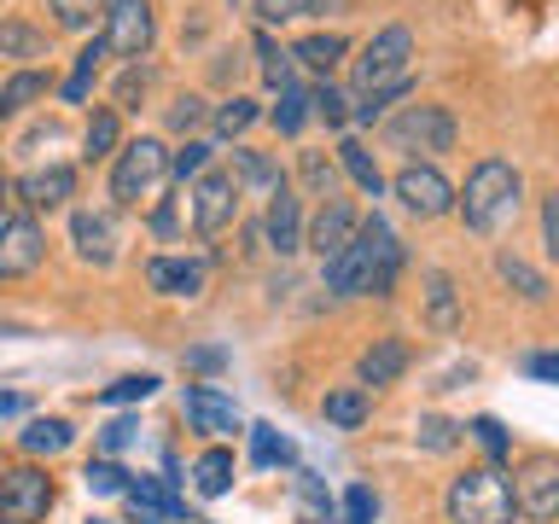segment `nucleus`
<instances>
[{"instance_id":"f257e3e1","label":"nucleus","mask_w":559,"mask_h":524,"mask_svg":"<svg viewBox=\"0 0 559 524\" xmlns=\"http://www.w3.org/2000/svg\"><path fill=\"white\" fill-rule=\"evenodd\" d=\"M396 269H402V245H396L391 227H384V216L356 222V234H349V239L338 245V251H332V257L321 262L326 291H338V297H361V291L391 297Z\"/></svg>"},{"instance_id":"f03ea898","label":"nucleus","mask_w":559,"mask_h":524,"mask_svg":"<svg viewBox=\"0 0 559 524\" xmlns=\"http://www.w3.org/2000/svg\"><path fill=\"white\" fill-rule=\"evenodd\" d=\"M454 204H461L472 234H507L519 222V204H524V175L507 157H484L466 175V187L454 192Z\"/></svg>"},{"instance_id":"7ed1b4c3","label":"nucleus","mask_w":559,"mask_h":524,"mask_svg":"<svg viewBox=\"0 0 559 524\" xmlns=\"http://www.w3.org/2000/svg\"><path fill=\"white\" fill-rule=\"evenodd\" d=\"M443 507H449V524H519L513 484H507L496 466H466L461 478L449 484Z\"/></svg>"},{"instance_id":"20e7f679","label":"nucleus","mask_w":559,"mask_h":524,"mask_svg":"<svg viewBox=\"0 0 559 524\" xmlns=\"http://www.w3.org/2000/svg\"><path fill=\"white\" fill-rule=\"evenodd\" d=\"M408 59H414V35L391 24V29H379L373 41L361 47V59L349 64V82H356V94H384V87H402V82H414L408 76Z\"/></svg>"},{"instance_id":"39448f33","label":"nucleus","mask_w":559,"mask_h":524,"mask_svg":"<svg viewBox=\"0 0 559 524\" xmlns=\"http://www.w3.org/2000/svg\"><path fill=\"white\" fill-rule=\"evenodd\" d=\"M164 175H169L164 140L140 134V140H129V146L117 152V164H111V199L117 204H152L157 187H164Z\"/></svg>"},{"instance_id":"423d86ee","label":"nucleus","mask_w":559,"mask_h":524,"mask_svg":"<svg viewBox=\"0 0 559 524\" xmlns=\"http://www.w3.org/2000/svg\"><path fill=\"white\" fill-rule=\"evenodd\" d=\"M396 152H454V117L443 105H402L384 129Z\"/></svg>"},{"instance_id":"0eeeda50","label":"nucleus","mask_w":559,"mask_h":524,"mask_svg":"<svg viewBox=\"0 0 559 524\" xmlns=\"http://www.w3.org/2000/svg\"><path fill=\"white\" fill-rule=\"evenodd\" d=\"M52 507V478L41 466L0 472V524H41Z\"/></svg>"},{"instance_id":"6e6552de","label":"nucleus","mask_w":559,"mask_h":524,"mask_svg":"<svg viewBox=\"0 0 559 524\" xmlns=\"http://www.w3.org/2000/svg\"><path fill=\"white\" fill-rule=\"evenodd\" d=\"M513 507H519V519H536V524H548L559 513V461L554 454L524 461V472L513 478Z\"/></svg>"},{"instance_id":"1a4fd4ad","label":"nucleus","mask_w":559,"mask_h":524,"mask_svg":"<svg viewBox=\"0 0 559 524\" xmlns=\"http://www.w3.org/2000/svg\"><path fill=\"white\" fill-rule=\"evenodd\" d=\"M152 7L146 0H111L105 7V52H122V59H146V47H152Z\"/></svg>"},{"instance_id":"9d476101","label":"nucleus","mask_w":559,"mask_h":524,"mask_svg":"<svg viewBox=\"0 0 559 524\" xmlns=\"http://www.w3.org/2000/svg\"><path fill=\"white\" fill-rule=\"evenodd\" d=\"M47 239L29 216H0V279H24L41 269Z\"/></svg>"},{"instance_id":"9b49d317","label":"nucleus","mask_w":559,"mask_h":524,"mask_svg":"<svg viewBox=\"0 0 559 524\" xmlns=\"http://www.w3.org/2000/svg\"><path fill=\"white\" fill-rule=\"evenodd\" d=\"M391 192L402 199V210H414V216H443V210H454V187L443 181V169H431V164H408L391 181Z\"/></svg>"},{"instance_id":"f8f14e48","label":"nucleus","mask_w":559,"mask_h":524,"mask_svg":"<svg viewBox=\"0 0 559 524\" xmlns=\"http://www.w3.org/2000/svg\"><path fill=\"white\" fill-rule=\"evenodd\" d=\"M234 210H239L234 175H222V169L199 175V187H192V227H199V234H222V227L234 222Z\"/></svg>"},{"instance_id":"ddd939ff","label":"nucleus","mask_w":559,"mask_h":524,"mask_svg":"<svg viewBox=\"0 0 559 524\" xmlns=\"http://www.w3.org/2000/svg\"><path fill=\"white\" fill-rule=\"evenodd\" d=\"M181 408H187V419H192V431H210V437L245 431V419H239V408H234V396L210 391V384H187Z\"/></svg>"},{"instance_id":"4468645a","label":"nucleus","mask_w":559,"mask_h":524,"mask_svg":"<svg viewBox=\"0 0 559 524\" xmlns=\"http://www.w3.org/2000/svg\"><path fill=\"white\" fill-rule=\"evenodd\" d=\"M70 239H76V257L94 262V269H111L117 262V227L105 210H76L70 216Z\"/></svg>"},{"instance_id":"2eb2a0df","label":"nucleus","mask_w":559,"mask_h":524,"mask_svg":"<svg viewBox=\"0 0 559 524\" xmlns=\"http://www.w3.org/2000/svg\"><path fill=\"white\" fill-rule=\"evenodd\" d=\"M146 286L157 297H199L204 291V262H192V257H152L146 262Z\"/></svg>"},{"instance_id":"dca6fc26","label":"nucleus","mask_w":559,"mask_h":524,"mask_svg":"<svg viewBox=\"0 0 559 524\" xmlns=\"http://www.w3.org/2000/svg\"><path fill=\"white\" fill-rule=\"evenodd\" d=\"M356 373H361V391H379V384H396L402 373H408V344H402V338H373V344L361 349Z\"/></svg>"},{"instance_id":"f3484780","label":"nucleus","mask_w":559,"mask_h":524,"mask_svg":"<svg viewBox=\"0 0 559 524\" xmlns=\"http://www.w3.org/2000/svg\"><path fill=\"white\" fill-rule=\"evenodd\" d=\"M356 222H361V216H356V210H349L344 199H326V204H321V216L309 222L304 245H309V251H321V262H326V257L338 251V245H344L349 234H356Z\"/></svg>"},{"instance_id":"a211bd4d","label":"nucleus","mask_w":559,"mask_h":524,"mask_svg":"<svg viewBox=\"0 0 559 524\" xmlns=\"http://www.w3.org/2000/svg\"><path fill=\"white\" fill-rule=\"evenodd\" d=\"M17 192H24V204H29V210H59L70 192H76V169H70V164L29 169L24 181H17Z\"/></svg>"},{"instance_id":"6ab92c4d","label":"nucleus","mask_w":559,"mask_h":524,"mask_svg":"<svg viewBox=\"0 0 559 524\" xmlns=\"http://www.w3.org/2000/svg\"><path fill=\"white\" fill-rule=\"evenodd\" d=\"M269 245H274L280 257L304 251V210H297V199L286 192V181L274 187V204H269Z\"/></svg>"},{"instance_id":"aec40b11","label":"nucleus","mask_w":559,"mask_h":524,"mask_svg":"<svg viewBox=\"0 0 559 524\" xmlns=\"http://www.w3.org/2000/svg\"><path fill=\"white\" fill-rule=\"evenodd\" d=\"M192 489H199L204 501L227 496V489H234V454H227V449H204L199 466H192Z\"/></svg>"},{"instance_id":"412c9836","label":"nucleus","mask_w":559,"mask_h":524,"mask_svg":"<svg viewBox=\"0 0 559 524\" xmlns=\"http://www.w3.org/2000/svg\"><path fill=\"white\" fill-rule=\"evenodd\" d=\"M426 314L437 332H454L461 326V303H454V279L443 269H426Z\"/></svg>"},{"instance_id":"4be33fe9","label":"nucleus","mask_w":559,"mask_h":524,"mask_svg":"<svg viewBox=\"0 0 559 524\" xmlns=\"http://www.w3.org/2000/svg\"><path fill=\"white\" fill-rule=\"evenodd\" d=\"M0 59H47V29L24 24V17H7L0 24Z\"/></svg>"},{"instance_id":"5701e85b","label":"nucleus","mask_w":559,"mask_h":524,"mask_svg":"<svg viewBox=\"0 0 559 524\" xmlns=\"http://www.w3.org/2000/svg\"><path fill=\"white\" fill-rule=\"evenodd\" d=\"M292 59H297V64H309V70H321V76H326V70L344 59V35H332V29H314V35H304V41L292 47Z\"/></svg>"},{"instance_id":"b1692460","label":"nucleus","mask_w":559,"mask_h":524,"mask_svg":"<svg viewBox=\"0 0 559 524\" xmlns=\"http://www.w3.org/2000/svg\"><path fill=\"white\" fill-rule=\"evenodd\" d=\"M47 94V76L41 70H17V76L0 87V117H17V111H29L35 99Z\"/></svg>"},{"instance_id":"393cba45","label":"nucleus","mask_w":559,"mask_h":524,"mask_svg":"<svg viewBox=\"0 0 559 524\" xmlns=\"http://www.w3.org/2000/svg\"><path fill=\"white\" fill-rule=\"evenodd\" d=\"M496 269H501V279H507V286H513L519 297H531V303H542V297H548V279H542V274H536L524 257L501 251V257H496Z\"/></svg>"},{"instance_id":"a878e982","label":"nucleus","mask_w":559,"mask_h":524,"mask_svg":"<svg viewBox=\"0 0 559 524\" xmlns=\"http://www.w3.org/2000/svg\"><path fill=\"white\" fill-rule=\"evenodd\" d=\"M111 152H117V111H94L82 129V157L99 164V157H111Z\"/></svg>"},{"instance_id":"bb28decb","label":"nucleus","mask_w":559,"mask_h":524,"mask_svg":"<svg viewBox=\"0 0 559 524\" xmlns=\"http://www.w3.org/2000/svg\"><path fill=\"white\" fill-rule=\"evenodd\" d=\"M321 414L332 419V426L356 431L361 419H367V391H361V384H349V391H332V396L321 402Z\"/></svg>"},{"instance_id":"cd10ccee","label":"nucleus","mask_w":559,"mask_h":524,"mask_svg":"<svg viewBox=\"0 0 559 524\" xmlns=\"http://www.w3.org/2000/svg\"><path fill=\"white\" fill-rule=\"evenodd\" d=\"M99 59H105V41H87V47L76 52V70L64 76V99H70V105L87 99V87H94V76H99Z\"/></svg>"},{"instance_id":"c85d7f7f","label":"nucleus","mask_w":559,"mask_h":524,"mask_svg":"<svg viewBox=\"0 0 559 524\" xmlns=\"http://www.w3.org/2000/svg\"><path fill=\"white\" fill-rule=\"evenodd\" d=\"M338 164L349 169V181H356L361 192H379V187H384V181H379V164H373V152H367L361 140H344V146H338Z\"/></svg>"},{"instance_id":"c756f323","label":"nucleus","mask_w":559,"mask_h":524,"mask_svg":"<svg viewBox=\"0 0 559 524\" xmlns=\"http://www.w3.org/2000/svg\"><path fill=\"white\" fill-rule=\"evenodd\" d=\"M24 449L29 454H59V449H70V426H64V419H29V426H24Z\"/></svg>"},{"instance_id":"7c9ffc66","label":"nucleus","mask_w":559,"mask_h":524,"mask_svg":"<svg viewBox=\"0 0 559 524\" xmlns=\"http://www.w3.org/2000/svg\"><path fill=\"white\" fill-rule=\"evenodd\" d=\"M262 24H292L304 12H326V7H344V0H251Z\"/></svg>"},{"instance_id":"2f4dec72","label":"nucleus","mask_w":559,"mask_h":524,"mask_svg":"<svg viewBox=\"0 0 559 524\" xmlns=\"http://www.w3.org/2000/svg\"><path fill=\"white\" fill-rule=\"evenodd\" d=\"M414 443L431 449V454H449L454 443H461V426H454V419H443V414H426V419L414 426Z\"/></svg>"},{"instance_id":"473e14b6","label":"nucleus","mask_w":559,"mask_h":524,"mask_svg":"<svg viewBox=\"0 0 559 524\" xmlns=\"http://www.w3.org/2000/svg\"><path fill=\"white\" fill-rule=\"evenodd\" d=\"M304 122H309V94L286 82V87H280V105H274V129L280 134H297Z\"/></svg>"},{"instance_id":"72a5a7b5","label":"nucleus","mask_w":559,"mask_h":524,"mask_svg":"<svg viewBox=\"0 0 559 524\" xmlns=\"http://www.w3.org/2000/svg\"><path fill=\"white\" fill-rule=\"evenodd\" d=\"M234 169H239V181H251V187H280V181H286V175H280L274 164H269V157H262V152H245V146H234Z\"/></svg>"},{"instance_id":"f704fd0d","label":"nucleus","mask_w":559,"mask_h":524,"mask_svg":"<svg viewBox=\"0 0 559 524\" xmlns=\"http://www.w3.org/2000/svg\"><path fill=\"white\" fill-rule=\"evenodd\" d=\"M251 461H257V466L292 461V443H286V437H280L274 426H251Z\"/></svg>"},{"instance_id":"c9c22d12","label":"nucleus","mask_w":559,"mask_h":524,"mask_svg":"<svg viewBox=\"0 0 559 524\" xmlns=\"http://www.w3.org/2000/svg\"><path fill=\"white\" fill-rule=\"evenodd\" d=\"M82 484L94 489V496H122V484H129V472H122L117 461H87Z\"/></svg>"},{"instance_id":"e433bc0d","label":"nucleus","mask_w":559,"mask_h":524,"mask_svg":"<svg viewBox=\"0 0 559 524\" xmlns=\"http://www.w3.org/2000/svg\"><path fill=\"white\" fill-rule=\"evenodd\" d=\"M251 122H257V99H227L222 105V111H216V129L227 134V140H234V134H245V129H251Z\"/></svg>"},{"instance_id":"4c0bfd02","label":"nucleus","mask_w":559,"mask_h":524,"mask_svg":"<svg viewBox=\"0 0 559 524\" xmlns=\"http://www.w3.org/2000/svg\"><path fill=\"white\" fill-rule=\"evenodd\" d=\"M152 391H157V379H152V373H129V379L105 384V402H111V408H122V402H146Z\"/></svg>"},{"instance_id":"58836bf2","label":"nucleus","mask_w":559,"mask_h":524,"mask_svg":"<svg viewBox=\"0 0 559 524\" xmlns=\"http://www.w3.org/2000/svg\"><path fill=\"white\" fill-rule=\"evenodd\" d=\"M344 519H349V524H373V519H379V496H373L367 484H349V489H344Z\"/></svg>"},{"instance_id":"ea45409f","label":"nucleus","mask_w":559,"mask_h":524,"mask_svg":"<svg viewBox=\"0 0 559 524\" xmlns=\"http://www.w3.org/2000/svg\"><path fill=\"white\" fill-rule=\"evenodd\" d=\"M52 17H59V29H87L99 12V0H47Z\"/></svg>"},{"instance_id":"a19ab883","label":"nucleus","mask_w":559,"mask_h":524,"mask_svg":"<svg viewBox=\"0 0 559 524\" xmlns=\"http://www.w3.org/2000/svg\"><path fill=\"white\" fill-rule=\"evenodd\" d=\"M461 431H472V437H478V443H484V454H496V461H507V449H513V443H507V426H501V419H472V426H461Z\"/></svg>"},{"instance_id":"79ce46f5","label":"nucleus","mask_w":559,"mask_h":524,"mask_svg":"<svg viewBox=\"0 0 559 524\" xmlns=\"http://www.w3.org/2000/svg\"><path fill=\"white\" fill-rule=\"evenodd\" d=\"M304 181H309L314 199H332V181H338V169H332L321 152H304Z\"/></svg>"},{"instance_id":"37998d69","label":"nucleus","mask_w":559,"mask_h":524,"mask_svg":"<svg viewBox=\"0 0 559 524\" xmlns=\"http://www.w3.org/2000/svg\"><path fill=\"white\" fill-rule=\"evenodd\" d=\"M309 105H314V111H321V117L332 122V129H338V122H349V99H344L332 82H321V87H314V94H309Z\"/></svg>"},{"instance_id":"c03bdc74","label":"nucleus","mask_w":559,"mask_h":524,"mask_svg":"<svg viewBox=\"0 0 559 524\" xmlns=\"http://www.w3.org/2000/svg\"><path fill=\"white\" fill-rule=\"evenodd\" d=\"M204 164H210L204 140H187L181 152H169V175H181V181H187V175H204Z\"/></svg>"},{"instance_id":"a18cd8bd","label":"nucleus","mask_w":559,"mask_h":524,"mask_svg":"<svg viewBox=\"0 0 559 524\" xmlns=\"http://www.w3.org/2000/svg\"><path fill=\"white\" fill-rule=\"evenodd\" d=\"M199 122H204V99H199V94H181V99L169 105V129H175V134L199 129Z\"/></svg>"},{"instance_id":"49530a36","label":"nucleus","mask_w":559,"mask_h":524,"mask_svg":"<svg viewBox=\"0 0 559 524\" xmlns=\"http://www.w3.org/2000/svg\"><path fill=\"white\" fill-rule=\"evenodd\" d=\"M257 52H262V76H269L274 87L292 82V59H280V47L269 41V35H257Z\"/></svg>"},{"instance_id":"de8ad7c7","label":"nucleus","mask_w":559,"mask_h":524,"mask_svg":"<svg viewBox=\"0 0 559 524\" xmlns=\"http://www.w3.org/2000/svg\"><path fill=\"white\" fill-rule=\"evenodd\" d=\"M99 443L111 449V454H117V449H129V443H134V419H111V426L99 431Z\"/></svg>"},{"instance_id":"09e8293b","label":"nucleus","mask_w":559,"mask_h":524,"mask_svg":"<svg viewBox=\"0 0 559 524\" xmlns=\"http://www.w3.org/2000/svg\"><path fill=\"white\" fill-rule=\"evenodd\" d=\"M524 373H531V379H542V384H554V379H559V361H554V356H542V349H536V356H524Z\"/></svg>"},{"instance_id":"8fccbe9b","label":"nucleus","mask_w":559,"mask_h":524,"mask_svg":"<svg viewBox=\"0 0 559 524\" xmlns=\"http://www.w3.org/2000/svg\"><path fill=\"white\" fill-rule=\"evenodd\" d=\"M140 94H146V70H140V64H134V70H129V76H122V82H117V99H122V105H134Z\"/></svg>"},{"instance_id":"3c124183","label":"nucleus","mask_w":559,"mask_h":524,"mask_svg":"<svg viewBox=\"0 0 559 524\" xmlns=\"http://www.w3.org/2000/svg\"><path fill=\"white\" fill-rule=\"evenodd\" d=\"M542 245L559 251V199H548V210H542Z\"/></svg>"},{"instance_id":"603ef678","label":"nucleus","mask_w":559,"mask_h":524,"mask_svg":"<svg viewBox=\"0 0 559 524\" xmlns=\"http://www.w3.org/2000/svg\"><path fill=\"white\" fill-rule=\"evenodd\" d=\"M187 361H192V367H204V373H216V367H222L227 356H222V349H216V344H204V349H192V356H187Z\"/></svg>"},{"instance_id":"864d4df0","label":"nucleus","mask_w":559,"mask_h":524,"mask_svg":"<svg viewBox=\"0 0 559 524\" xmlns=\"http://www.w3.org/2000/svg\"><path fill=\"white\" fill-rule=\"evenodd\" d=\"M17 408H24V402H17L12 391H0V414H17Z\"/></svg>"},{"instance_id":"5fc2aeb1","label":"nucleus","mask_w":559,"mask_h":524,"mask_svg":"<svg viewBox=\"0 0 559 524\" xmlns=\"http://www.w3.org/2000/svg\"><path fill=\"white\" fill-rule=\"evenodd\" d=\"M0 204H7V187H0ZM0 216H7V210H0Z\"/></svg>"},{"instance_id":"6e6d98bb","label":"nucleus","mask_w":559,"mask_h":524,"mask_svg":"<svg viewBox=\"0 0 559 524\" xmlns=\"http://www.w3.org/2000/svg\"><path fill=\"white\" fill-rule=\"evenodd\" d=\"M87 524H105V519H87Z\"/></svg>"}]
</instances>
